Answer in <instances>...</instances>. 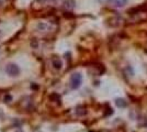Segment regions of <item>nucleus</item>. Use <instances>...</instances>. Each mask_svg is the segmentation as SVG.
Wrapping results in <instances>:
<instances>
[{
    "mask_svg": "<svg viewBox=\"0 0 147 132\" xmlns=\"http://www.w3.org/2000/svg\"><path fill=\"white\" fill-rule=\"evenodd\" d=\"M70 87L73 89H78L82 83V76L80 73H74L73 75L70 76Z\"/></svg>",
    "mask_w": 147,
    "mask_h": 132,
    "instance_id": "f257e3e1",
    "label": "nucleus"
},
{
    "mask_svg": "<svg viewBox=\"0 0 147 132\" xmlns=\"http://www.w3.org/2000/svg\"><path fill=\"white\" fill-rule=\"evenodd\" d=\"M6 72L7 74L9 76H13V77H16V76H18L20 74V68H19V66L17 64H8L6 67Z\"/></svg>",
    "mask_w": 147,
    "mask_h": 132,
    "instance_id": "f03ea898",
    "label": "nucleus"
},
{
    "mask_svg": "<svg viewBox=\"0 0 147 132\" xmlns=\"http://www.w3.org/2000/svg\"><path fill=\"white\" fill-rule=\"evenodd\" d=\"M111 5L115 8H123L127 3V0H110Z\"/></svg>",
    "mask_w": 147,
    "mask_h": 132,
    "instance_id": "7ed1b4c3",
    "label": "nucleus"
},
{
    "mask_svg": "<svg viewBox=\"0 0 147 132\" xmlns=\"http://www.w3.org/2000/svg\"><path fill=\"white\" fill-rule=\"evenodd\" d=\"M36 29L40 32H47V31H49L51 26H49L47 23H45V22H40V23L36 25Z\"/></svg>",
    "mask_w": 147,
    "mask_h": 132,
    "instance_id": "20e7f679",
    "label": "nucleus"
},
{
    "mask_svg": "<svg viewBox=\"0 0 147 132\" xmlns=\"http://www.w3.org/2000/svg\"><path fill=\"white\" fill-rule=\"evenodd\" d=\"M52 65H53V67L55 69H57V70H59V69L63 67V62H61V58H54L53 60V62H52Z\"/></svg>",
    "mask_w": 147,
    "mask_h": 132,
    "instance_id": "39448f33",
    "label": "nucleus"
},
{
    "mask_svg": "<svg viewBox=\"0 0 147 132\" xmlns=\"http://www.w3.org/2000/svg\"><path fill=\"white\" fill-rule=\"evenodd\" d=\"M115 105H117V108H125L127 106V101L124 98H117L115 99Z\"/></svg>",
    "mask_w": 147,
    "mask_h": 132,
    "instance_id": "423d86ee",
    "label": "nucleus"
},
{
    "mask_svg": "<svg viewBox=\"0 0 147 132\" xmlns=\"http://www.w3.org/2000/svg\"><path fill=\"white\" fill-rule=\"evenodd\" d=\"M86 113H87L86 107H84V106H78V107L76 108V114H77V116L82 117V116H85Z\"/></svg>",
    "mask_w": 147,
    "mask_h": 132,
    "instance_id": "0eeeda50",
    "label": "nucleus"
},
{
    "mask_svg": "<svg viewBox=\"0 0 147 132\" xmlns=\"http://www.w3.org/2000/svg\"><path fill=\"white\" fill-rule=\"evenodd\" d=\"M64 7H65L66 9H68V10L74 9V8H75V0H65Z\"/></svg>",
    "mask_w": 147,
    "mask_h": 132,
    "instance_id": "6e6552de",
    "label": "nucleus"
},
{
    "mask_svg": "<svg viewBox=\"0 0 147 132\" xmlns=\"http://www.w3.org/2000/svg\"><path fill=\"white\" fill-rule=\"evenodd\" d=\"M49 100L53 101V102H58V101H61V96L58 94H56V93H53V94L49 96Z\"/></svg>",
    "mask_w": 147,
    "mask_h": 132,
    "instance_id": "1a4fd4ad",
    "label": "nucleus"
},
{
    "mask_svg": "<svg viewBox=\"0 0 147 132\" xmlns=\"http://www.w3.org/2000/svg\"><path fill=\"white\" fill-rule=\"evenodd\" d=\"M31 46H32L33 49H37V47H38V42H37L36 39H33V40L31 41Z\"/></svg>",
    "mask_w": 147,
    "mask_h": 132,
    "instance_id": "9d476101",
    "label": "nucleus"
},
{
    "mask_svg": "<svg viewBox=\"0 0 147 132\" xmlns=\"http://www.w3.org/2000/svg\"><path fill=\"white\" fill-rule=\"evenodd\" d=\"M11 100H12V96H9V95H7L6 97H5V101H6V102H10Z\"/></svg>",
    "mask_w": 147,
    "mask_h": 132,
    "instance_id": "9b49d317",
    "label": "nucleus"
},
{
    "mask_svg": "<svg viewBox=\"0 0 147 132\" xmlns=\"http://www.w3.org/2000/svg\"><path fill=\"white\" fill-rule=\"evenodd\" d=\"M31 87L33 88V89H38V86H37V85H34V84H32V86H31Z\"/></svg>",
    "mask_w": 147,
    "mask_h": 132,
    "instance_id": "f8f14e48",
    "label": "nucleus"
},
{
    "mask_svg": "<svg viewBox=\"0 0 147 132\" xmlns=\"http://www.w3.org/2000/svg\"><path fill=\"white\" fill-rule=\"evenodd\" d=\"M3 2H5V0H0V7L3 5Z\"/></svg>",
    "mask_w": 147,
    "mask_h": 132,
    "instance_id": "ddd939ff",
    "label": "nucleus"
},
{
    "mask_svg": "<svg viewBox=\"0 0 147 132\" xmlns=\"http://www.w3.org/2000/svg\"><path fill=\"white\" fill-rule=\"evenodd\" d=\"M38 2H45V0H37Z\"/></svg>",
    "mask_w": 147,
    "mask_h": 132,
    "instance_id": "4468645a",
    "label": "nucleus"
},
{
    "mask_svg": "<svg viewBox=\"0 0 147 132\" xmlns=\"http://www.w3.org/2000/svg\"><path fill=\"white\" fill-rule=\"evenodd\" d=\"M2 38V32H1V30H0V39Z\"/></svg>",
    "mask_w": 147,
    "mask_h": 132,
    "instance_id": "2eb2a0df",
    "label": "nucleus"
},
{
    "mask_svg": "<svg viewBox=\"0 0 147 132\" xmlns=\"http://www.w3.org/2000/svg\"><path fill=\"white\" fill-rule=\"evenodd\" d=\"M17 132H23V131H22V130H20V129H19V130H18V131H17Z\"/></svg>",
    "mask_w": 147,
    "mask_h": 132,
    "instance_id": "dca6fc26",
    "label": "nucleus"
}]
</instances>
